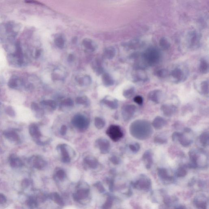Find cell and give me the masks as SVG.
<instances>
[{
  "mask_svg": "<svg viewBox=\"0 0 209 209\" xmlns=\"http://www.w3.org/2000/svg\"><path fill=\"white\" fill-rule=\"evenodd\" d=\"M129 131L133 137L140 140L148 139L153 133V129L149 121L143 119L133 121L129 126Z\"/></svg>",
  "mask_w": 209,
  "mask_h": 209,
  "instance_id": "obj_1",
  "label": "cell"
},
{
  "mask_svg": "<svg viewBox=\"0 0 209 209\" xmlns=\"http://www.w3.org/2000/svg\"><path fill=\"white\" fill-rule=\"evenodd\" d=\"M191 163L188 167L190 168H206L208 166V155L206 152L201 149H192L188 152Z\"/></svg>",
  "mask_w": 209,
  "mask_h": 209,
  "instance_id": "obj_2",
  "label": "cell"
},
{
  "mask_svg": "<svg viewBox=\"0 0 209 209\" xmlns=\"http://www.w3.org/2000/svg\"><path fill=\"white\" fill-rule=\"evenodd\" d=\"M143 59L147 65L150 66H155L161 60V52L157 48H149L144 53Z\"/></svg>",
  "mask_w": 209,
  "mask_h": 209,
  "instance_id": "obj_3",
  "label": "cell"
},
{
  "mask_svg": "<svg viewBox=\"0 0 209 209\" xmlns=\"http://www.w3.org/2000/svg\"><path fill=\"white\" fill-rule=\"evenodd\" d=\"M57 149L61 154L62 161L66 164L70 163L71 158L75 157L76 155L73 149L66 144L59 145Z\"/></svg>",
  "mask_w": 209,
  "mask_h": 209,
  "instance_id": "obj_4",
  "label": "cell"
},
{
  "mask_svg": "<svg viewBox=\"0 0 209 209\" xmlns=\"http://www.w3.org/2000/svg\"><path fill=\"white\" fill-rule=\"evenodd\" d=\"M89 119L81 114L74 115L72 120V125L74 127L80 130L87 129L89 125Z\"/></svg>",
  "mask_w": 209,
  "mask_h": 209,
  "instance_id": "obj_5",
  "label": "cell"
},
{
  "mask_svg": "<svg viewBox=\"0 0 209 209\" xmlns=\"http://www.w3.org/2000/svg\"><path fill=\"white\" fill-rule=\"evenodd\" d=\"M106 134L113 141L117 142L119 141L123 138V134L121 127L119 125H110L107 129Z\"/></svg>",
  "mask_w": 209,
  "mask_h": 209,
  "instance_id": "obj_6",
  "label": "cell"
},
{
  "mask_svg": "<svg viewBox=\"0 0 209 209\" xmlns=\"http://www.w3.org/2000/svg\"><path fill=\"white\" fill-rule=\"evenodd\" d=\"M187 74V71L186 70H183L182 68L177 67L171 71L170 75L173 79V82L178 83L185 80Z\"/></svg>",
  "mask_w": 209,
  "mask_h": 209,
  "instance_id": "obj_7",
  "label": "cell"
},
{
  "mask_svg": "<svg viewBox=\"0 0 209 209\" xmlns=\"http://www.w3.org/2000/svg\"><path fill=\"white\" fill-rule=\"evenodd\" d=\"M172 139L173 141H178L182 146L189 147L193 143L192 139L186 137L184 133L180 132H174L172 134Z\"/></svg>",
  "mask_w": 209,
  "mask_h": 209,
  "instance_id": "obj_8",
  "label": "cell"
},
{
  "mask_svg": "<svg viewBox=\"0 0 209 209\" xmlns=\"http://www.w3.org/2000/svg\"><path fill=\"white\" fill-rule=\"evenodd\" d=\"M137 111V108L135 105H124L121 109V115L125 121H129L132 119Z\"/></svg>",
  "mask_w": 209,
  "mask_h": 209,
  "instance_id": "obj_9",
  "label": "cell"
},
{
  "mask_svg": "<svg viewBox=\"0 0 209 209\" xmlns=\"http://www.w3.org/2000/svg\"><path fill=\"white\" fill-rule=\"evenodd\" d=\"M95 145L99 149L101 153H108L110 150V143L108 139L103 138H100L97 139L95 142Z\"/></svg>",
  "mask_w": 209,
  "mask_h": 209,
  "instance_id": "obj_10",
  "label": "cell"
},
{
  "mask_svg": "<svg viewBox=\"0 0 209 209\" xmlns=\"http://www.w3.org/2000/svg\"><path fill=\"white\" fill-rule=\"evenodd\" d=\"M29 162L33 167L38 170H42L47 165L46 161L39 156H33L29 159Z\"/></svg>",
  "mask_w": 209,
  "mask_h": 209,
  "instance_id": "obj_11",
  "label": "cell"
},
{
  "mask_svg": "<svg viewBox=\"0 0 209 209\" xmlns=\"http://www.w3.org/2000/svg\"><path fill=\"white\" fill-rule=\"evenodd\" d=\"M29 132L32 137L34 139L37 140V142L38 145H44L46 144L45 143L42 142L39 140L40 138L41 137L42 134L39 127L36 124H32L29 126Z\"/></svg>",
  "mask_w": 209,
  "mask_h": 209,
  "instance_id": "obj_12",
  "label": "cell"
},
{
  "mask_svg": "<svg viewBox=\"0 0 209 209\" xmlns=\"http://www.w3.org/2000/svg\"><path fill=\"white\" fill-rule=\"evenodd\" d=\"M161 110L164 116L171 117L176 114L177 108L174 105L164 104L161 107Z\"/></svg>",
  "mask_w": 209,
  "mask_h": 209,
  "instance_id": "obj_13",
  "label": "cell"
},
{
  "mask_svg": "<svg viewBox=\"0 0 209 209\" xmlns=\"http://www.w3.org/2000/svg\"><path fill=\"white\" fill-rule=\"evenodd\" d=\"M163 97V92L161 91L159 89L152 91L148 94L149 99L157 104H159L161 102Z\"/></svg>",
  "mask_w": 209,
  "mask_h": 209,
  "instance_id": "obj_14",
  "label": "cell"
},
{
  "mask_svg": "<svg viewBox=\"0 0 209 209\" xmlns=\"http://www.w3.org/2000/svg\"><path fill=\"white\" fill-rule=\"evenodd\" d=\"M132 185L135 188L143 189H147L150 188L151 185L150 180L143 176L141 179L132 183Z\"/></svg>",
  "mask_w": 209,
  "mask_h": 209,
  "instance_id": "obj_15",
  "label": "cell"
},
{
  "mask_svg": "<svg viewBox=\"0 0 209 209\" xmlns=\"http://www.w3.org/2000/svg\"><path fill=\"white\" fill-rule=\"evenodd\" d=\"M142 159L145 164L146 168L149 169L153 163V153L151 150L146 151L142 156Z\"/></svg>",
  "mask_w": 209,
  "mask_h": 209,
  "instance_id": "obj_16",
  "label": "cell"
},
{
  "mask_svg": "<svg viewBox=\"0 0 209 209\" xmlns=\"http://www.w3.org/2000/svg\"><path fill=\"white\" fill-rule=\"evenodd\" d=\"M167 124V121L163 117L158 116L154 119L152 125L156 129H161L166 126Z\"/></svg>",
  "mask_w": 209,
  "mask_h": 209,
  "instance_id": "obj_17",
  "label": "cell"
},
{
  "mask_svg": "<svg viewBox=\"0 0 209 209\" xmlns=\"http://www.w3.org/2000/svg\"><path fill=\"white\" fill-rule=\"evenodd\" d=\"M188 39L189 45L192 47H195L199 44L200 36L195 31H192L189 34Z\"/></svg>",
  "mask_w": 209,
  "mask_h": 209,
  "instance_id": "obj_18",
  "label": "cell"
},
{
  "mask_svg": "<svg viewBox=\"0 0 209 209\" xmlns=\"http://www.w3.org/2000/svg\"><path fill=\"white\" fill-rule=\"evenodd\" d=\"M23 84V81L19 77L16 75H13L9 79L8 85L9 87L13 89H17Z\"/></svg>",
  "mask_w": 209,
  "mask_h": 209,
  "instance_id": "obj_19",
  "label": "cell"
},
{
  "mask_svg": "<svg viewBox=\"0 0 209 209\" xmlns=\"http://www.w3.org/2000/svg\"><path fill=\"white\" fill-rule=\"evenodd\" d=\"M85 164L92 169H95L98 167L99 162L97 159L92 156H86L83 160Z\"/></svg>",
  "mask_w": 209,
  "mask_h": 209,
  "instance_id": "obj_20",
  "label": "cell"
},
{
  "mask_svg": "<svg viewBox=\"0 0 209 209\" xmlns=\"http://www.w3.org/2000/svg\"><path fill=\"white\" fill-rule=\"evenodd\" d=\"M101 103L112 110H116L118 108V102L117 99H110L106 97L101 101Z\"/></svg>",
  "mask_w": 209,
  "mask_h": 209,
  "instance_id": "obj_21",
  "label": "cell"
},
{
  "mask_svg": "<svg viewBox=\"0 0 209 209\" xmlns=\"http://www.w3.org/2000/svg\"><path fill=\"white\" fill-rule=\"evenodd\" d=\"M89 192V189H82L78 190L76 193L73 194V198L75 201L86 198Z\"/></svg>",
  "mask_w": 209,
  "mask_h": 209,
  "instance_id": "obj_22",
  "label": "cell"
},
{
  "mask_svg": "<svg viewBox=\"0 0 209 209\" xmlns=\"http://www.w3.org/2000/svg\"><path fill=\"white\" fill-rule=\"evenodd\" d=\"M10 165L11 167L14 168L21 167L23 165L22 161L17 156L15 155H11L9 159Z\"/></svg>",
  "mask_w": 209,
  "mask_h": 209,
  "instance_id": "obj_23",
  "label": "cell"
},
{
  "mask_svg": "<svg viewBox=\"0 0 209 209\" xmlns=\"http://www.w3.org/2000/svg\"><path fill=\"white\" fill-rule=\"evenodd\" d=\"M199 141L203 147L208 146L209 144V134L208 131L203 132L199 136Z\"/></svg>",
  "mask_w": 209,
  "mask_h": 209,
  "instance_id": "obj_24",
  "label": "cell"
},
{
  "mask_svg": "<svg viewBox=\"0 0 209 209\" xmlns=\"http://www.w3.org/2000/svg\"><path fill=\"white\" fill-rule=\"evenodd\" d=\"M31 110L35 113L36 117L38 119L41 118L44 115V111L40 108L39 106L36 103L33 102L31 103Z\"/></svg>",
  "mask_w": 209,
  "mask_h": 209,
  "instance_id": "obj_25",
  "label": "cell"
},
{
  "mask_svg": "<svg viewBox=\"0 0 209 209\" xmlns=\"http://www.w3.org/2000/svg\"><path fill=\"white\" fill-rule=\"evenodd\" d=\"M200 72L203 74H206L209 72V63L206 59H201L200 61L199 66Z\"/></svg>",
  "mask_w": 209,
  "mask_h": 209,
  "instance_id": "obj_26",
  "label": "cell"
},
{
  "mask_svg": "<svg viewBox=\"0 0 209 209\" xmlns=\"http://www.w3.org/2000/svg\"><path fill=\"white\" fill-rule=\"evenodd\" d=\"M158 176L164 180L171 181L173 180V177L169 176L168 171L164 168H159L158 169Z\"/></svg>",
  "mask_w": 209,
  "mask_h": 209,
  "instance_id": "obj_27",
  "label": "cell"
},
{
  "mask_svg": "<svg viewBox=\"0 0 209 209\" xmlns=\"http://www.w3.org/2000/svg\"><path fill=\"white\" fill-rule=\"evenodd\" d=\"M3 134L7 139L11 141H17L19 140V136L15 131H7L4 132Z\"/></svg>",
  "mask_w": 209,
  "mask_h": 209,
  "instance_id": "obj_28",
  "label": "cell"
},
{
  "mask_svg": "<svg viewBox=\"0 0 209 209\" xmlns=\"http://www.w3.org/2000/svg\"><path fill=\"white\" fill-rule=\"evenodd\" d=\"M41 104L43 106L48 108L50 110H55L57 107V103L55 101L52 100H48L42 101L41 102Z\"/></svg>",
  "mask_w": 209,
  "mask_h": 209,
  "instance_id": "obj_29",
  "label": "cell"
},
{
  "mask_svg": "<svg viewBox=\"0 0 209 209\" xmlns=\"http://www.w3.org/2000/svg\"><path fill=\"white\" fill-rule=\"evenodd\" d=\"M102 81L103 84L105 86L109 87L112 86L114 84V80L110 74L105 73L103 74Z\"/></svg>",
  "mask_w": 209,
  "mask_h": 209,
  "instance_id": "obj_30",
  "label": "cell"
},
{
  "mask_svg": "<svg viewBox=\"0 0 209 209\" xmlns=\"http://www.w3.org/2000/svg\"><path fill=\"white\" fill-rule=\"evenodd\" d=\"M74 101L72 99L68 98L62 101L60 103V107L62 110L70 108L74 106Z\"/></svg>",
  "mask_w": 209,
  "mask_h": 209,
  "instance_id": "obj_31",
  "label": "cell"
},
{
  "mask_svg": "<svg viewBox=\"0 0 209 209\" xmlns=\"http://www.w3.org/2000/svg\"><path fill=\"white\" fill-rule=\"evenodd\" d=\"M76 104L82 105L86 107H89L90 105V101L88 98L86 96H79L76 98Z\"/></svg>",
  "mask_w": 209,
  "mask_h": 209,
  "instance_id": "obj_32",
  "label": "cell"
},
{
  "mask_svg": "<svg viewBox=\"0 0 209 209\" xmlns=\"http://www.w3.org/2000/svg\"><path fill=\"white\" fill-rule=\"evenodd\" d=\"M82 44L86 49L91 51H94L95 50V45L92 40L88 38L84 39L82 41Z\"/></svg>",
  "mask_w": 209,
  "mask_h": 209,
  "instance_id": "obj_33",
  "label": "cell"
},
{
  "mask_svg": "<svg viewBox=\"0 0 209 209\" xmlns=\"http://www.w3.org/2000/svg\"><path fill=\"white\" fill-rule=\"evenodd\" d=\"M201 92L203 94L208 96L209 95V82L208 80H204L201 83Z\"/></svg>",
  "mask_w": 209,
  "mask_h": 209,
  "instance_id": "obj_34",
  "label": "cell"
},
{
  "mask_svg": "<svg viewBox=\"0 0 209 209\" xmlns=\"http://www.w3.org/2000/svg\"><path fill=\"white\" fill-rule=\"evenodd\" d=\"M104 55L106 58L109 59H111L115 57L116 55V50L114 48L110 47L105 50Z\"/></svg>",
  "mask_w": 209,
  "mask_h": 209,
  "instance_id": "obj_35",
  "label": "cell"
},
{
  "mask_svg": "<svg viewBox=\"0 0 209 209\" xmlns=\"http://www.w3.org/2000/svg\"><path fill=\"white\" fill-rule=\"evenodd\" d=\"M94 124L95 126L98 129H101L105 127L106 123L102 118L96 117L95 118Z\"/></svg>",
  "mask_w": 209,
  "mask_h": 209,
  "instance_id": "obj_36",
  "label": "cell"
},
{
  "mask_svg": "<svg viewBox=\"0 0 209 209\" xmlns=\"http://www.w3.org/2000/svg\"><path fill=\"white\" fill-rule=\"evenodd\" d=\"M160 46L162 49L167 50L169 49L170 47V42L165 37H163L160 39L159 41Z\"/></svg>",
  "mask_w": 209,
  "mask_h": 209,
  "instance_id": "obj_37",
  "label": "cell"
},
{
  "mask_svg": "<svg viewBox=\"0 0 209 209\" xmlns=\"http://www.w3.org/2000/svg\"><path fill=\"white\" fill-rule=\"evenodd\" d=\"M147 79V77L142 72L136 73L135 74V77H134V80L135 82H146Z\"/></svg>",
  "mask_w": 209,
  "mask_h": 209,
  "instance_id": "obj_38",
  "label": "cell"
},
{
  "mask_svg": "<svg viewBox=\"0 0 209 209\" xmlns=\"http://www.w3.org/2000/svg\"><path fill=\"white\" fill-rule=\"evenodd\" d=\"M135 92V89L134 87H131L123 91V96L127 99H129L132 97Z\"/></svg>",
  "mask_w": 209,
  "mask_h": 209,
  "instance_id": "obj_39",
  "label": "cell"
},
{
  "mask_svg": "<svg viewBox=\"0 0 209 209\" xmlns=\"http://www.w3.org/2000/svg\"><path fill=\"white\" fill-rule=\"evenodd\" d=\"M77 81L81 86H86L90 84L91 80L89 76H85L84 77L78 78Z\"/></svg>",
  "mask_w": 209,
  "mask_h": 209,
  "instance_id": "obj_40",
  "label": "cell"
},
{
  "mask_svg": "<svg viewBox=\"0 0 209 209\" xmlns=\"http://www.w3.org/2000/svg\"><path fill=\"white\" fill-rule=\"evenodd\" d=\"M50 197L52 200L55 202L60 206H63L64 205V202L63 200L57 193H54L52 194Z\"/></svg>",
  "mask_w": 209,
  "mask_h": 209,
  "instance_id": "obj_41",
  "label": "cell"
},
{
  "mask_svg": "<svg viewBox=\"0 0 209 209\" xmlns=\"http://www.w3.org/2000/svg\"><path fill=\"white\" fill-rule=\"evenodd\" d=\"M56 45L59 48L62 49L64 47L65 45V41L63 37L61 36H57L55 40Z\"/></svg>",
  "mask_w": 209,
  "mask_h": 209,
  "instance_id": "obj_42",
  "label": "cell"
},
{
  "mask_svg": "<svg viewBox=\"0 0 209 209\" xmlns=\"http://www.w3.org/2000/svg\"><path fill=\"white\" fill-rule=\"evenodd\" d=\"M156 75L160 78H165L169 75V72L166 69H162L156 72Z\"/></svg>",
  "mask_w": 209,
  "mask_h": 209,
  "instance_id": "obj_43",
  "label": "cell"
},
{
  "mask_svg": "<svg viewBox=\"0 0 209 209\" xmlns=\"http://www.w3.org/2000/svg\"><path fill=\"white\" fill-rule=\"evenodd\" d=\"M187 174V172L184 167H180L176 170V176L178 177H184Z\"/></svg>",
  "mask_w": 209,
  "mask_h": 209,
  "instance_id": "obj_44",
  "label": "cell"
},
{
  "mask_svg": "<svg viewBox=\"0 0 209 209\" xmlns=\"http://www.w3.org/2000/svg\"><path fill=\"white\" fill-rule=\"evenodd\" d=\"M129 149L133 153H137L140 149V145L138 143L131 144L129 146Z\"/></svg>",
  "mask_w": 209,
  "mask_h": 209,
  "instance_id": "obj_45",
  "label": "cell"
},
{
  "mask_svg": "<svg viewBox=\"0 0 209 209\" xmlns=\"http://www.w3.org/2000/svg\"><path fill=\"white\" fill-rule=\"evenodd\" d=\"M154 142L155 143L158 144L162 145L167 143L168 140L166 138L157 136L154 138Z\"/></svg>",
  "mask_w": 209,
  "mask_h": 209,
  "instance_id": "obj_46",
  "label": "cell"
},
{
  "mask_svg": "<svg viewBox=\"0 0 209 209\" xmlns=\"http://www.w3.org/2000/svg\"><path fill=\"white\" fill-rule=\"evenodd\" d=\"M56 176L60 180H64L66 176V173L64 170L60 169V170H57L56 172Z\"/></svg>",
  "mask_w": 209,
  "mask_h": 209,
  "instance_id": "obj_47",
  "label": "cell"
},
{
  "mask_svg": "<svg viewBox=\"0 0 209 209\" xmlns=\"http://www.w3.org/2000/svg\"><path fill=\"white\" fill-rule=\"evenodd\" d=\"M110 161L114 165H119L121 162V160L120 158L116 156H113L110 158Z\"/></svg>",
  "mask_w": 209,
  "mask_h": 209,
  "instance_id": "obj_48",
  "label": "cell"
},
{
  "mask_svg": "<svg viewBox=\"0 0 209 209\" xmlns=\"http://www.w3.org/2000/svg\"><path fill=\"white\" fill-rule=\"evenodd\" d=\"M27 205L31 209H34L36 208L37 203L34 199H30L27 201Z\"/></svg>",
  "mask_w": 209,
  "mask_h": 209,
  "instance_id": "obj_49",
  "label": "cell"
},
{
  "mask_svg": "<svg viewBox=\"0 0 209 209\" xmlns=\"http://www.w3.org/2000/svg\"><path fill=\"white\" fill-rule=\"evenodd\" d=\"M112 205H113V200L110 197H109L105 204L103 206V209H109L112 207Z\"/></svg>",
  "mask_w": 209,
  "mask_h": 209,
  "instance_id": "obj_50",
  "label": "cell"
},
{
  "mask_svg": "<svg viewBox=\"0 0 209 209\" xmlns=\"http://www.w3.org/2000/svg\"><path fill=\"white\" fill-rule=\"evenodd\" d=\"M134 102L137 103V104L141 105L143 103V99L142 97L140 96H136L134 99Z\"/></svg>",
  "mask_w": 209,
  "mask_h": 209,
  "instance_id": "obj_51",
  "label": "cell"
},
{
  "mask_svg": "<svg viewBox=\"0 0 209 209\" xmlns=\"http://www.w3.org/2000/svg\"><path fill=\"white\" fill-rule=\"evenodd\" d=\"M67 131V127L66 125H63L60 129V133L62 136L66 135Z\"/></svg>",
  "mask_w": 209,
  "mask_h": 209,
  "instance_id": "obj_52",
  "label": "cell"
},
{
  "mask_svg": "<svg viewBox=\"0 0 209 209\" xmlns=\"http://www.w3.org/2000/svg\"><path fill=\"white\" fill-rule=\"evenodd\" d=\"M29 185V180L27 179H24L21 183V186L23 189L27 188Z\"/></svg>",
  "mask_w": 209,
  "mask_h": 209,
  "instance_id": "obj_53",
  "label": "cell"
},
{
  "mask_svg": "<svg viewBox=\"0 0 209 209\" xmlns=\"http://www.w3.org/2000/svg\"><path fill=\"white\" fill-rule=\"evenodd\" d=\"M96 186L97 188L98 189L100 192L101 193L104 192L105 189L101 182H97V183H96Z\"/></svg>",
  "mask_w": 209,
  "mask_h": 209,
  "instance_id": "obj_54",
  "label": "cell"
},
{
  "mask_svg": "<svg viewBox=\"0 0 209 209\" xmlns=\"http://www.w3.org/2000/svg\"><path fill=\"white\" fill-rule=\"evenodd\" d=\"M6 201V198L4 195L0 194V204L4 203Z\"/></svg>",
  "mask_w": 209,
  "mask_h": 209,
  "instance_id": "obj_55",
  "label": "cell"
},
{
  "mask_svg": "<svg viewBox=\"0 0 209 209\" xmlns=\"http://www.w3.org/2000/svg\"><path fill=\"white\" fill-rule=\"evenodd\" d=\"M7 113H9V115H10V116H14V112H13V109H11L10 108H9V109L7 110Z\"/></svg>",
  "mask_w": 209,
  "mask_h": 209,
  "instance_id": "obj_56",
  "label": "cell"
},
{
  "mask_svg": "<svg viewBox=\"0 0 209 209\" xmlns=\"http://www.w3.org/2000/svg\"><path fill=\"white\" fill-rule=\"evenodd\" d=\"M195 180L194 179H193L192 180H191L190 182H189V185H190V186L193 185L195 183Z\"/></svg>",
  "mask_w": 209,
  "mask_h": 209,
  "instance_id": "obj_57",
  "label": "cell"
},
{
  "mask_svg": "<svg viewBox=\"0 0 209 209\" xmlns=\"http://www.w3.org/2000/svg\"><path fill=\"white\" fill-rule=\"evenodd\" d=\"M176 209H185L184 208H183V207H179V208H176Z\"/></svg>",
  "mask_w": 209,
  "mask_h": 209,
  "instance_id": "obj_58",
  "label": "cell"
}]
</instances>
